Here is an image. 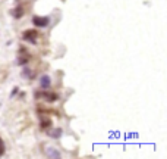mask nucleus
Here are the masks:
<instances>
[{"mask_svg": "<svg viewBox=\"0 0 167 159\" xmlns=\"http://www.w3.org/2000/svg\"><path fill=\"white\" fill-rule=\"evenodd\" d=\"M18 91H19V87H18V86H15V87L12 88V91H10V99L16 96V94H18Z\"/></svg>", "mask_w": 167, "mask_h": 159, "instance_id": "obj_11", "label": "nucleus"}, {"mask_svg": "<svg viewBox=\"0 0 167 159\" xmlns=\"http://www.w3.org/2000/svg\"><path fill=\"white\" fill-rule=\"evenodd\" d=\"M40 125H41V128H51L53 122H51L50 118H41L40 119Z\"/></svg>", "mask_w": 167, "mask_h": 159, "instance_id": "obj_10", "label": "nucleus"}, {"mask_svg": "<svg viewBox=\"0 0 167 159\" xmlns=\"http://www.w3.org/2000/svg\"><path fill=\"white\" fill-rule=\"evenodd\" d=\"M50 21H51L50 16H38V15H35V16L33 18V24L35 27H38V28H46V27H49Z\"/></svg>", "mask_w": 167, "mask_h": 159, "instance_id": "obj_2", "label": "nucleus"}, {"mask_svg": "<svg viewBox=\"0 0 167 159\" xmlns=\"http://www.w3.org/2000/svg\"><path fill=\"white\" fill-rule=\"evenodd\" d=\"M28 62H30V56H28V53H22V50H21V53L18 54V57H16V65H19V66H25V65H28Z\"/></svg>", "mask_w": 167, "mask_h": 159, "instance_id": "obj_5", "label": "nucleus"}, {"mask_svg": "<svg viewBox=\"0 0 167 159\" xmlns=\"http://www.w3.org/2000/svg\"><path fill=\"white\" fill-rule=\"evenodd\" d=\"M21 77H22V78H25V80H27V78H28V80H34V78H35V77H34L33 69H31L30 66H27V65H25V66H22Z\"/></svg>", "mask_w": 167, "mask_h": 159, "instance_id": "obj_7", "label": "nucleus"}, {"mask_svg": "<svg viewBox=\"0 0 167 159\" xmlns=\"http://www.w3.org/2000/svg\"><path fill=\"white\" fill-rule=\"evenodd\" d=\"M38 84L43 90H49L51 87V77L49 74H43L38 77Z\"/></svg>", "mask_w": 167, "mask_h": 159, "instance_id": "obj_4", "label": "nucleus"}, {"mask_svg": "<svg viewBox=\"0 0 167 159\" xmlns=\"http://www.w3.org/2000/svg\"><path fill=\"white\" fill-rule=\"evenodd\" d=\"M4 143H3V140L0 139V156H3V153H4Z\"/></svg>", "mask_w": 167, "mask_h": 159, "instance_id": "obj_12", "label": "nucleus"}, {"mask_svg": "<svg viewBox=\"0 0 167 159\" xmlns=\"http://www.w3.org/2000/svg\"><path fill=\"white\" fill-rule=\"evenodd\" d=\"M22 38H24L25 41L31 43V44H37L38 31H37V30H27V31H24V34H22Z\"/></svg>", "mask_w": 167, "mask_h": 159, "instance_id": "obj_3", "label": "nucleus"}, {"mask_svg": "<svg viewBox=\"0 0 167 159\" xmlns=\"http://www.w3.org/2000/svg\"><path fill=\"white\" fill-rule=\"evenodd\" d=\"M62 136H63L62 128H50L49 130V137H51V139H60Z\"/></svg>", "mask_w": 167, "mask_h": 159, "instance_id": "obj_9", "label": "nucleus"}, {"mask_svg": "<svg viewBox=\"0 0 167 159\" xmlns=\"http://www.w3.org/2000/svg\"><path fill=\"white\" fill-rule=\"evenodd\" d=\"M10 15L15 18V19H21V18L25 15V9H24V6H18L15 9H12L10 10Z\"/></svg>", "mask_w": 167, "mask_h": 159, "instance_id": "obj_8", "label": "nucleus"}, {"mask_svg": "<svg viewBox=\"0 0 167 159\" xmlns=\"http://www.w3.org/2000/svg\"><path fill=\"white\" fill-rule=\"evenodd\" d=\"M34 97L38 100V99H44L46 102L49 103H53V102H57L59 99V94L53 93V91H49V90H43V91H34Z\"/></svg>", "mask_w": 167, "mask_h": 159, "instance_id": "obj_1", "label": "nucleus"}, {"mask_svg": "<svg viewBox=\"0 0 167 159\" xmlns=\"http://www.w3.org/2000/svg\"><path fill=\"white\" fill-rule=\"evenodd\" d=\"M46 156H47V158H53V159H59L62 156V153H60L56 147H51L50 146V147L46 149Z\"/></svg>", "mask_w": 167, "mask_h": 159, "instance_id": "obj_6", "label": "nucleus"}]
</instances>
